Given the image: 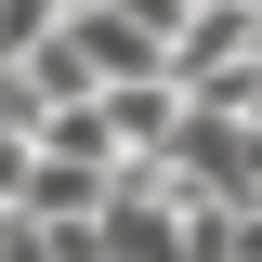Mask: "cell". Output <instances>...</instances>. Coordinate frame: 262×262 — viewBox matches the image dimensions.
<instances>
[{"label": "cell", "instance_id": "cell-1", "mask_svg": "<svg viewBox=\"0 0 262 262\" xmlns=\"http://www.w3.org/2000/svg\"><path fill=\"white\" fill-rule=\"evenodd\" d=\"M53 39H66V66H79L92 92H131V79H158V53H170V0H66Z\"/></svg>", "mask_w": 262, "mask_h": 262}, {"label": "cell", "instance_id": "cell-2", "mask_svg": "<svg viewBox=\"0 0 262 262\" xmlns=\"http://www.w3.org/2000/svg\"><path fill=\"white\" fill-rule=\"evenodd\" d=\"M158 79H170V105H184V92H236V79H262V0H170Z\"/></svg>", "mask_w": 262, "mask_h": 262}]
</instances>
